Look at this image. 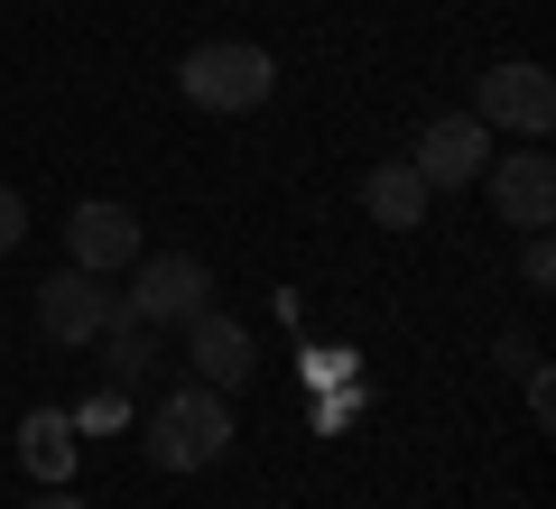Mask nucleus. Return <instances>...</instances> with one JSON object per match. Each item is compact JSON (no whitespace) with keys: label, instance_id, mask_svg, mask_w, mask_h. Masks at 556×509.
<instances>
[{"label":"nucleus","instance_id":"nucleus-1","mask_svg":"<svg viewBox=\"0 0 556 509\" xmlns=\"http://www.w3.org/2000/svg\"><path fill=\"white\" fill-rule=\"evenodd\" d=\"M232 454V398L204 390V380H186V390L159 398V417H149V463L159 472H204Z\"/></svg>","mask_w":556,"mask_h":509},{"label":"nucleus","instance_id":"nucleus-2","mask_svg":"<svg viewBox=\"0 0 556 509\" xmlns=\"http://www.w3.org/2000/svg\"><path fill=\"white\" fill-rule=\"evenodd\" d=\"M177 93L195 102V112H260V102L278 93V56L251 38H214L195 47V56L177 65Z\"/></svg>","mask_w":556,"mask_h":509},{"label":"nucleus","instance_id":"nucleus-3","mask_svg":"<svg viewBox=\"0 0 556 509\" xmlns=\"http://www.w3.org/2000/svg\"><path fill=\"white\" fill-rule=\"evenodd\" d=\"M473 120H482V130L547 139V130H556V75H547V65H529V56L492 65V75L473 84Z\"/></svg>","mask_w":556,"mask_h":509},{"label":"nucleus","instance_id":"nucleus-4","mask_svg":"<svg viewBox=\"0 0 556 509\" xmlns=\"http://www.w3.org/2000/svg\"><path fill=\"white\" fill-rule=\"evenodd\" d=\"M204 296H214V278H204L195 251H159V259H139L130 269V296H121V315L130 325H186V315H204Z\"/></svg>","mask_w":556,"mask_h":509},{"label":"nucleus","instance_id":"nucleus-5","mask_svg":"<svg viewBox=\"0 0 556 509\" xmlns=\"http://www.w3.org/2000/svg\"><path fill=\"white\" fill-rule=\"evenodd\" d=\"M417 177H427V195H445V186H482V167H492V130H482L473 112H445L417 130Z\"/></svg>","mask_w":556,"mask_h":509},{"label":"nucleus","instance_id":"nucleus-6","mask_svg":"<svg viewBox=\"0 0 556 509\" xmlns=\"http://www.w3.org/2000/svg\"><path fill=\"white\" fill-rule=\"evenodd\" d=\"M482 186H492V214L510 232H547L556 222V157L547 149H510L501 167H482Z\"/></svg>","mask_w":556,"mask_h":509},{"label":"nucleus","instance_id":"nucleus-7","mask_svg":"<svg viewBox=\"0 0 556 509\" xmlns=\"http://www.w3.org/2000/svg\"><path fill=\"white\" fill-rule=\"evenodd\" d=\"M112 315H121V296H112V278H93V269H65V278H47V288H38L47 343H102Z\"/></svg>","mask_w":556,"mask_h":509},{"label":"nucleus","instance_id":"nucleus-8","mask_svg":"<svg viewBox=\"0 0 556 509\" xmlns=\"http://www.w3.org/2000/svg\"><path fill=\"white\" fill-rule=\"evenodd\" d=\"M65 251H75V269H93V278L130 269V259H139V222H130V204H112V195L75 204V214H65Z\"/></svg>","mask_w":556,"mask_h":509},{"label":"nucleus","instance_id":"nucleus-9","mask_svg":"<svg viewBox=\"0 0 556 509\" xmlns=\"http://www.w3.org/2000/svg\"><path fill=\"white\" fill-rule=\"evenodd\" d=\"M186 353H195V371H204V390H241L251 380V333L232 325V315H186Z\"/></svg>","mask_w":556,"mask_h":509},{"label":"nucleus","instance_id":"nucleus-10","mask_svg":"<svg viewBox=\"0 0 556 509\" xmlns=\"http://www.w3.org/2000/svg\"><path fill=\"white\" fill-rule=\"evenodd\" d=\"M362 214H371L380 232H417V222H427V177H417L408 157H399V167H371V177H362Z\"/></svg>","mask_w":556,"mask_h":509},{"label":"nucleus","instance_id":"nucleus-11","mask_svg":"<svg viewBox=\"0 0 556 509\" xmlns=\"http://www.w3.org/2000/svg\"><path fill=\"white\" fill-rule=\"evenodd\" d=\"M20 463L38 472V482H65V472H75V417L38 408V417L20 427Z\"/></svg>","mask_w":556,"mask_h":509},{"label":"nucleus","instance_id":"nucleus-12","mask_svg":"<svg viewBox=\"0 0 556 509\" xmlns=\"http://www.w3.org/2000/svg\"><path fill=\"white\" fill-rule=\"evenodd\" d=\"M149 361H159V333L130 325V315H112V325H102V371H112V380H139Z\"/></svg>","mask_w":556,"mask_h":509},{"label":"nucleus","instance_id":"nucleus-13","mask_svg":"<svg viewBox=\"0 0 556 509\" xmlns=\"http://www.w3.org/2000/svg\"><path fill=\"white\" fill-rule=\"evenodd\" d=\"M519 278H529V288H556V251H547V232H529V259H519Z\"/></svg>","mask_w":556,"mask_h":509},{"label":"nucleus","instance_id":"nucleus-14","mask_svg":"<svg viewBox=\"0 0 556 509\" xmlns=\"http://www.w3.org/2000/svg\"><path fill=\"white\" fill-rule=\"evenodd\" d=\"M20 232H28V204H20V186H0V251H20Z\"/></svg>","mask_w":556,"mask_h":509},{"label":"nucleus","instance_id":"nucleus-15","mask_svg":"<svg viewBox=\"0 0 556 509\" xmlns=\"http://www.w3.org/2000/svg\"><path fill=\"white\" fill-rule=\"evenodd\" d=\"M529 417H538V427L556 417V380H547V361H529Z\"/></svg>","mask_w":556,"mask_h":509},{"label":"nucleus","instance_id":"nucleus-16","mask_svg":"<svg viewBox=\"0 0 556 509\" xmlns=\"http://www.w3.org/2000/svg\"><path fill=\"white\" fill-rule=\"evenodd\" d=\"M28 509H84V500H75V491H65V482H47L38 500H28Z\"/></svg>","mask_w":556,"mask_h":509}]
</instances>
